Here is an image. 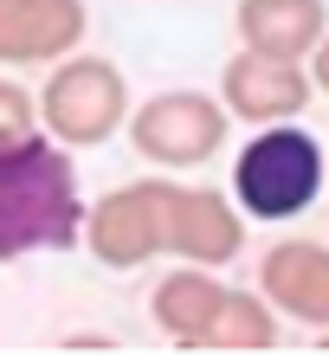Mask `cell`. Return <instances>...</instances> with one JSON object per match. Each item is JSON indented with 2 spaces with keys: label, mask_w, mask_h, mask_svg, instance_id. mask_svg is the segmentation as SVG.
<instances>
[{
  "label": "cell",
  "mask_w": 329,
  "mask_h": 355,
  "mask_svg": "<svg viewBox=\"0 0 329 355\" xmlns=\"http://www.w3.org/2000/svg\"><path fill=\"white\" fill-rule=\"evenodd\" d=\"M78 239H85V194H78L71 149L39 130L0 142V265Z\"/></svg>",
  "instance_id": "cell-1"
},
{
  "label": "cell",
  "mask_w": 329,
  "mask_h": 355,
  "mask_svg": "<svg viewBox=\"0 0 329 355\" xmlns=\"http://www.w3.org/2000/svg\"><path fill=\"white\" fill-rule=\"evenodd\" d=\"M123 123H130V78L116 58H97V52L58 58L46 91H39V130L65 149H97Z\"/></svg>",
  "instance_id": "cell-2"
},
{
  "label": "cell",
  "mask_w": 329,
  "mask_h": 355,
  "mask_svg": "<svg viewBox=\"0 0 329 355\" xmlns=\"http://www.w3.org/2000/svg\"><path fill=\"white\" fill-rule=\"evenodd\" d=\"M233 194L252 220H297L323 194V142L297 123H265V136L239 149Z\"/></svg>",
  "instance_id": "cell-3"
},
{
  "label": "cell",
  "mask_w": 329,
  "mask_h": 355,
  "mask_svg": "<svg viewBox=\"0 0 329 355\" xmlns=\"http://www.w3.org/2000/svg\"><path fill=\"white\" fill-rule=\"evenodd\" d=\"M123 130H130L136 155L155 162V168H200L233 136V110L207 91H161L149 103H136Z\"/></svg>",
  "instance_id": "cell-4"
},
{
  "label": "cell",
  "mask_w": 329,
  "mask_h": 355,
  "mask_svg": "<svg viewBox=\"0 0 329 355\" xmlns=\"http://www.w3.org/2000/svg\"><path fill=\"white\" fill-rule=\"evenodd\" d=\"M310 97H317V85H310L303 58H272V52L239 46L220 71V103L239 123H258V130L265 123H297L310 110Z\"/></svg>",
  "instance_id": "cell-5"
},
{
  "label": "cell",
  "mask_w": 329,
  "mask_h": 355,
  "mask_svg": "<svg viewBox=\"0 0 329 355\" xmlns=\"http://www.w3.org/2000/svg\"><path fill=\"white\" fill-rule=\"evenodd\" d=\"M161 252L188 265H233L245 252V214L233 200H220L213 187L161 181Z\"/></svg>",
  "instance_id": "cell-6"
},
{
  "label": "cell",
  "mask_w": 329,
  "mask_h": 355,
  "mask_svg": "<svg viewBox=\"0 0 329 355\" xmlns=\"http://www.w3.org/2000/svg\"><path fill=\"white\" fill-rule=\"evenodd\" d=\"M85 252L110 271L161 259V181H130L97 207H85Z\"/></svg>",
  "instance_id": "cell-7"
},
{
  "label": "cell",
  "mask_w": 329,
  "mask_h": 355,
  "mask_svg": "<svg viewBox=\"0 0 329 355\" xmlns=\"http://www.w3.org/2000/svg\"><path fill=\"white\" fill-rule=\"evenodd\" d=\"M85 0H0V65H58L85 46Z\"/></svg>",
  "instance_id": "cell-8"
},
{
  "label": "cell",
  "mask_w": 329,
  "mask_h": 355,
  "mask_svg": "<svg viewBox=\"0 0 329 355\" xmlns=\"http://www.w3.org/2000/svg\"><path fill=\"white\" fill-rule=\"evenodd\" d=\"M258 291L272 297L278 317L323 329L329 323V245L323 239H278L258 259Z\"/></svg>",
  "instance_id": "cell-9"
},
{
  "label": "cell",
  "mask_w": 329,
  "mask_h": 355,
  "mask_svg": "<svg viewBox=\"0 0 329 355\" xmlns=\"http://www.w3.org/2000/svg\"><path fill=\"white\" fill-rule=\"evenodd\" d=\"M220 304H226V284L213 278L207 265H188V259H181V271H168V278L155 284L149 317H155V329H161L175 349H207Z\"/></svg>",
  "instance_id": "cell-10"
},
{
  "label": "cell",
  "mask_w": 329,
  "mask_h": 355,
  "mask_svg": "<svg viewBox=\"0 0 329 355\" xmlns=\"http://www.w3.org/2000/svg\"><path fill=\"white\" fill-rule=\"evenodd\" d=\"M233 33H239V46H252V52L310 58L323 46V33H329V13H323V0H239Z\"/></svg>",
  "instance_id": "cell-11"
},
{
  "label": "cell",
  "mask_w": 329,
  "mask_h": 355,
  "mask_svg": "<svg viewBox=\"0 0 329 355\" xmlns=\"http://www.w3.org/2000/svg\"><path fill=\"white\" fill-rule=\"evenodd\" d=\"M207 349H278V310L265 291H226Z\"/></svg>",
  "instance_id": "cell-12"
},
{
  "label": "cell",
  "mask_w": 329,
  "mask_h": 355,
  "mask_svg": "<svg viewBox=\"0 0 329 355\" xmlns=\"http://www.w3.org/2000/svg\"><path fill=\"white\" fill-rule=\"evenodd\" d=\"M33 130H39V97L26 85H13V78H0V142L33 136Z\"/></svg>",
  "instance_id": "cell-13"
},
{
  "label": "cell",
  "mask_w": 329,
  "mask_h": 355,
  "mask_svg": "<svg viewBox=\"0 0 329 355\" xmlns=\"http://www.w3.org/2000/svg\"><path fill=\"white\" fill-rule=\"evenodd\" d=\"M303 65H310V85H317V91L329 97V33H323V46H317L310 58H303Z\"/></svg>",
  "instance_id": "cell-14"
},
{
  "label": "cell",
  "mask_w": 329,
  "mask_h": 355,
  "mask_svg": "<svg viewBox=\"0 0 329 355\" xmlns=\"http://www.w3.org/2000/svg\"><path fill=\"white\" fill-rule=\"evenodd\" d=\"M65 349H116L110 336H65Z\"/></svg>",
  "instance_id": "cell-15"
},
{
  "label": "cell",
  "mask_w": 329,
  "mask_h": 355,
  "mask_svg": "<svg viewBox=\"0 0 329 355\" xmlns=\"http://www.w3.org/2000/svg\"><path fill=\"white\" fill-rule=\"evenodd\" d=\"M317 349H323V355H329V323H323V329H317Z\"/></svg>",
  "instance_id": "cell-16"
},
{
  "label": "cell",
  "mask_w": 329,
  "mask_h": 355,
  "mask_svg": "<svg viewBox=\"0 0 329 355\" xmlns=\"http://www.w3.org/2000/svg\"><path fill=\"white\" fill-rule=\"evenodd\" d=\"M323 187H329V149H323Z\"/></svg>",
  "instance_id": "cell-17"
}]
</instances>
